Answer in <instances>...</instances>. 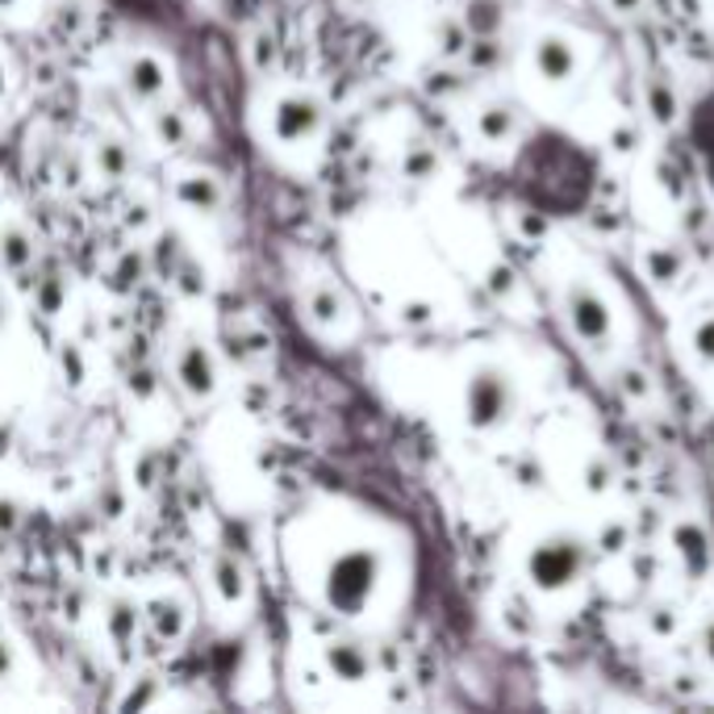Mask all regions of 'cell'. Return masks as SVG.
I'll return each mask as SVG.
<instances>
[{"mask_svg":"<svg viewBox=\"0 0 714 714\" xmlns=\"http://www.w3.org/2000/svg\"><path fill=\"white\" fill-rule=\"evenodd\" d=\"M155 134H159L168 147H180V143L189 138V122H185V113H180V109H159V118H155Z\"/></svg>","mask_w":714,"mask_h":714,"instance_id":"cell-8","label":"cell"},{"mask_svg":"<svg viewBox=\"0 0 714 714\" xmlns=\"http://www.w3.org/2000/svg\"><path fill=\"white\" fill-rule=\"evenodd\" d=\"M213 577H217V589H222L226 602H243L247 577H243V568L234 565V556H217V560H213Z\"/></svg>","mask_w":714,"mask_h":714,"instance_id":"cell-7","label":"cell"},{"mask_svg":"<svg viewBox=\"0 0 714 714\" xmlns=\"http://www.w3.org/2000/svg\"><path fill=\"white\" fill-rule=\"evenodd\" d=\"M18 526V502H0V531Z\"/></svg>","mask_w":714,"mask_h":714,"instance_id":"cell-14","label":"cell"},{"mask_svg":"<svg viewBox=\"0 0 714 714\" xmlns=\"http://www.w3.org/2000/svg\"><path fill=\"white\" fill-rule=\"evenodd\" d=\"M0 4H13V0H0Z\"/></svg>","mask_w":714,"mask_h":714,"instance_id":"cell-18","label":"cell"},{"mask_svg":"<svg viewBox=\"0 0 714 714\" xmlns=\"http://www.w3.org/2000/svg\"><path fill=\"white\" fill-rule=\"evenodd\" d=\"M150 623H155V631H159L164 639H176L180 627H185V610L176 606V602H155V606H150Z\"/></svg>","mask_w":714,"mask_h":714,"instance_id":"cell-9","label":"cell"},{"mask_svg":"<svg viewBox=\"0 0 714 714\" xmlns=\"http://www.w3.org/2000/svg\"><path fill=\"white\" fill-rule=\"evenodd\" d=\"M0 672H9V651H4V644H0Z\"/></svg>","mask_w":714,"mask_h":714,"instance_id":"cell-16","label":"cell"},{"mask_svg":"<svg viewBox=\"0 0 714 714\" xmlns=\"http://www.w3.org/2000/svg\"><path fill=\"white\" fill-rule=\"evenodd\" d=\"M180 289H185V293H205V276H197V268L185 264V272H180Z\"/></svg>","mask_w":714,"mask_h":714,"instance_id":"cell-13","label":"cell"},{"mask_svg":"<svg viewBox=\"0 0 714 714\" xmlns=\"http://www.w3.org/2000/svg\"><path fill=\"white\" fill-rule=\"evenodd\" d=\"M310 314H314V322H335V317H338V293H335V289H317V293L310 297Z\"/></svg>","mask_w":714,"mask_h":714,"instance_id":"cell-11","label":"cell"},{"mask_svg":"<svg viewBox=\"0 0 714 714\" xmlns=\"http://www.w3.org/2000/svg\"><path fill=\"white\" fill-rule=\"evenodd\" d=\"M97 159H101V171H105V176H113V180H122V176L130 171V150L122 147V143H113V138H109V143H101Z\"/></svg>","mask_w":714,"mask_h":714,"instance_id":"cell-10","label":"cell"},{"mask_svg":"<svg viewBox=\"0 0 714 714\" xmlns=\"http://www.w3.org/2000/svg\"><path fill=\"white\" fill-rule=\"evenodd\" d=\"M0 264L9 268V272H25L30 264H34V238L25 231H4L0 234Z\"/></svg>","mask_w":714,"mask_h":714,"instance_id":"cell-6","label":"cell"},{"mask_svg":"<svg viewBox=\"0 0 714 714\" xmlns=\"http://www.w3.org/2000/svg\"><path fill=\"white\" fill-rule=\"evenodd\" d=\"M176 197H180V205H189L197 213H217L222 210V185L213 180V176H185L180 185H176Z\"/></svg>","mask_w":714,"mask_h":714,"instance_id":"cell-4","label":"cell"},{"mask_svg":"<svg viewBox=\"0 0 714 714\" xmlns=\"http://www.w3.org/2000/svg\"><path fill=\"white\" fill-rule=\"evenodd\" d=\"M359 568H364V556H347L335 565V572H331V602L335 606H356L359 602V593H364Z\"/></svg>","mask_w":714,"mask_h":714,"instance_id":"cell-5","label":"cell"},{"mask_svg":"<svg viewBox=\"0 0 714 714\" xmlns=\"http://www.w3.org/2000/svg\"><path fill=\"white\" fill-rule=\"evenodd\" d=\"M176 380L189 389L192 398H210L213 393L217 372H213V356L201 347V343H185V352L176 359Z\"/></svg>","mask_w":714,"mask_h":714,"instance_id":"cell-2","label":"cell"},{"mask_svg":"<svg viewBox=\"0 0 714 714\" xmlns=\"http://www.w3.org/2000/svg\"><path fill=\"white\" fill-rule=\"evenodd\" d=\"M317 122H322V105H317L314 97H289V101H280V109H276L272 130L280 143H297L305 134H314Z\"/></svg>","mask_w":714,"mask_h":714,"instance_id":"cell-1","label":"cell"},{"mask_svg":"<svg viewBox=\"0 0 714 714\" xmlns=\"http://www.w3.org/2000/svg\"><path fill=\"white\" fill-rule=\"evenodd\" d=\"M264 64H272V43H268V38L255 43V67H264Z\"/></svg>","mask_w":714,"mask_h":714,"instance_id":"cell-15","label":"cell"},{"mask_svg":"<svg viewBox=\"0 0 714 714\" xmlns=\"http://www.w3.org/2000/svg\"><path fill=\"white\" fill-rule=\"evenodd\" d=\"M0 322H4V301H0Z\"/></svg>","mask_w":714,"mask_h":714,"instance_id":"cell-17","label":"cell"},{"mask_svg":"<svg viewBox=\"0 0 714 714\" xmlns=\"http://www.w3.org/2000/svg\"><path fill=\"white\" fill-rule=\"evenodd\" d=\"M130 623H134V610H130L126 602H113V614H109V627H113V635H118V639H126Z\"/></svg>","mask_w":714,"mask_h":714,"instance_id":"cell-12","label":"cell"},{"mask_svg":"<svg viewBox=\"0 0 714 714\" xmlns=\"http://www.w3.org/2000/svg\"><path fill=\"white\" fill-rule=\"evenodd\" d=\"M126 85H130V92H134L138 101H155V97L168 88V71H164V64H159V59L138 55V59L126 67Z\"/></svg>","mask_w":714,"mask_h":714,"instance_id":"cell-3","label":"cell"}]
</instances>
